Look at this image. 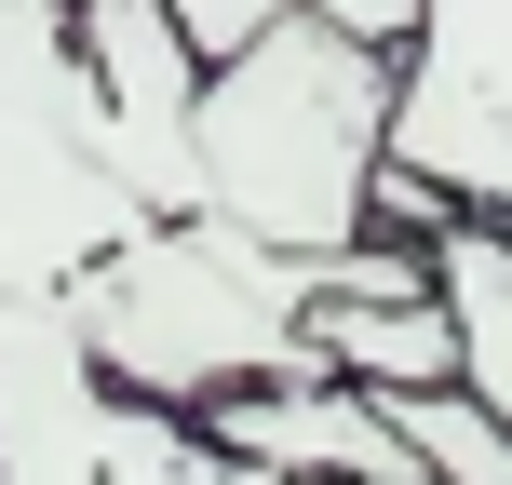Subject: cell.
Instances as JSON below:
<instances>
[{
  "mask_svg": "<svg viewBox=\"0 0 512 485\" xmlns=\"http://www.w3.org/2000/svg\"><path fill=\"white\" fill-rule=\"evenodd\" d=\"M108 95L68 41V0H0V297H68L81 256L135 230Z\"/></svg>",
  "mask_w": 512,
  "mask_h": 485,
  "instance_id": "cell-3",
  "label": "cell"
},
{
  "mask_svg": "<svg viewBox=\"0 0 512 485\" xmlns=\"http://www.w3.org/2000/svg\"><path fill=\"white\" fill-rule=\"evenodd\" d=\"M391 162V54L283 0L189 81V203L256 230L270 256H337L378 216Z\"/></svg>",
  "mask_w": 512,
  "mask_h": 485,
  "instance_id": "cell-1",
  "label": "cell"
},
{
  "mask_svg": "<svg viewBox=\"0 0 512 485\" xmlns=\"http://www.w3.org/2000/svg\"><path fill=\"white\" fill-rule=\"evenodd\" d=\"M391 162L472 216H512V0H418L391 54Z\"/></svg>",
  "mask_w": 512,
  "mask_h": 485,
  "instance_id": "cell-5",
  "label": "cell"
},
{
  "mask_svg": "<svg viewBox=\"0 0 512 485\" xmlns=\"http://www.w3.org/2000/svg\"><path fill=\"white\" fill-rule=\"evenodd\" d=\"M0 485H297V472H256L189 405L122 391L68 337V297H0Z\"/></svg>",
  "mask_w": 512,
  "mask_h": 485,
  "instance_id": "cell-4",
  "label": "cell"
},
{
  "mask_svg": "<svg viewBox=\"0 0 512 485\" xmlns=\"http://www.w3.org/2000/svg\"><path fill=\"white\" fill-rule=\"evenodd\" d=\"M283 0H176V27H189V54H230L243 27H270Z\"/></svg>",
  "mask_w": 512,
  "mask_h": 485,
  "instance_id": "cell-10",
  "label": "cell"
},
{
  "mask_svg": "<svg viewBox=\"0 0 512 485\" xmlns=\"http://www.w3.org/2000/svg\"><path fill=\"white\" fill-rule=\"evenodd\" d=\"M310 351H324L337 378H364V391L459 378V324H445L432 283H418V297H310Z\"/></svg>",
  "mask_w": 512,
  "mask_h": 485,
  "instance_id": "cell-8",
  "label": "cell"
},
{
  "mask_svg": "<svg viewBox=\"0 0 512 485\" xmlns=\"http://www.w3.org/2000/svg\"><path fill=\"white\" fill-rule=\"evenodd\" d=\"M189 418H203L230 459L297 472V485H432V472H418V445L391 432V405H378L364 378H337L324 351H310V364H270V378L203 391Z\"/></svg>",
  "mask_w": 512,
  "mask_h": 485,
  "instance_id": "cell-6",
  "label": "cell"
},
{
  "mask_svg": "<svg viewBox=\"0 0 512 485\" xmlns=\"http://www.w3.org/2000/svg\"><path fill=\"white\" fill-rule=\"evenodd\" d=\"M391 432L418 445V472L432 485H512V418H486L459 378H418V391H378Z\"/></svg>",
  "mask_w": 512,
  "mask_h": 485,
  "instance_id": "cell-9",
  "label": "cell"
},
{
  "mask_svg": "<svg viewBox=\"0 0 512 485\" xmlns=\"http://www.w3.org/2000/svg\"><path fill=\"white\" fill-rule=\"evenodd\" d=\"M324 27H351V41H378V54H405V27H418V0H310Z\"/></svg>",
  "mask_w": 512,
  "mask_h": 485,
  "instance_id": "cell-11",
  "label": "cell"
},
{
  "mask_svg": "<svg viewBox=\"0 0 512 485\" xmlns=\"http://www.w3.org/2000/svg\"><path fill=\"white\" fill-rule=\"evenodd\" d=\"M310 270L324 256H270L256 230L176 203V216H135L108 256L68 270V337L149 405H203L230 378L310 364Z\"/></svg>",
  "mask_w": 512,
  "mask_h": 485,
  "instance_id": "cell-2",
  "label": "cell"
},
{
  "mask_svg": "<svg viewBox=\"0 0 512 485\" xmlns=\"http://www.w3.org/2000/svg\"><path fill=\"white\" fill-rule=\"evenodd\" d=\"M418 243H432V297L459 324V391L486 418H512V216H472V203L432 189Z\"/></svg>",
  "mask_w": 512,
  "mask_h": 485,
  "instance_id": "cell-7",
  "label": "cell"
}]
</instances>
